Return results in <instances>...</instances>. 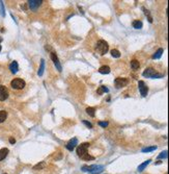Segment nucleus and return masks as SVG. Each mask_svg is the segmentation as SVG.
Here are the masks:
<instances>
[{"label": "nucleus", "instance_id": "nucleus-1", "mask_svg": "<svg viewBox=\"0 0 169 174\" xmlns=\"http://www.w3.org/2000/svg\"><path fill=\"white\" fill-rule=\"evenodd\" d=\"M97 50L99 51V53L101 54V55H104V54H106L109 50V45L106 41H104V40H100L98 43H97Z\"/></svg>", "mask_w": 169, "mask_h": 174}, {"label": "nucleus", "instance_id": "nucleus-2", "mask_svg": "<svg viewBox=\"0 0 169 174\" xmlns=\"http://www.w3.org/2000/svg\"><path fill=\"white\" fill-rule=\"evenodd\" d=\"M143 76L148 77V78H161L164 75L163 74H158L153 68H147V69H145V71L143 72Z\"/></svg>", "mask_w": 169, "mask_h": 174}, {"label": "nucleus", "instance_id": "nucleus-3", "mask_svg": "<svg viewBox=\"0 0 169 174\" xmlns=\"http://www.w3.org/2000/svg\"><path fill=\"white\" fill-rule=\"evenodd\" d=\"M25 81L23 80V79L21 78H15L12 80L11 82V86L13 89H15V90H22V89L25 87Z\"/></svg>", "mask_w": 169, "mask_h": 174}, {"label": "nucleus", "instance_id": "nucleus-4", "mask_svg": "<svg viewBox=\"0 0 169 174\" xmlns=\"http://www.w3.org/2000/svg\"><path fill=\"white\" fill-rule=\"evenodd\" d=\"M88 147H89V143H83V144H81V145H79L78 148H77L78 156H80L82 158L83 156H85L86 154H88V152H87Z\"/></svg>", "mask_w": 169, "mask_h": 174}, {"label": "nucleus", "instance_id": "nucleus-5", "mask_svg": "<svg viewBox=\"0 0 169 174\" xmlns=\"http://www.w3.org/2000/svg\"><path fill=\"white\" fill-rule=\"evenodd\" d=\"M104 170V167L101 165H92L90 167H88V172L91 174H100Z\"/></svg>", "mask_w": 169, "mask_h": 174}, {"label": "nucleus", "instance_id": "nucleus-6", "mask_svg": "<svg viewBox=\"0 0 169 174\" xmlns=\"http://www.w3.org/2000/svg\"><path fill=\"white\" fill-rule=\"evenodd\" d=\"M138 87H139V91H140V94L142 95V97H145L147 95V93H148V87L142 80H139Z\"/></svg>", "mask_w": 169, "mask_h": 174}, {"label": "nucleus", "instance_id": "nucleus-7", "mask_svg": "<svg viewBox=\"0 0 169 174\" xmlns=\"http://www.w3.org/2000/svg\"><path fill=\"white\" fill-rule=\"evenodd\" d=\"M114 83H115L116 88H122V87H126L127 84L129 83V80L128 78H122V77H117L115 78V80H114Z\"/></svg>", "mask_w": 169, "mask_h": 174}, {"label": "nucleus", "instance_id": "nucleus-8", "mask_svg": "<svg viewBox=\"0 0 169 174\" xmlns=\"http://www.w3.org/2000/svg\"><path fill=\"white\" fill-rule=\"evenodd\" d=\"M51 59L53 61L54 65H55V66H56L57 70H58L59 72H61V70H62V67H61L60 63H59V59H58V57H57V55H56V53H55V52H51Z\"/></svg>", "mask_w": 169, "mask_h": 174}, {"label": "nucleus", "instance_id": "nucleus-9", "mask_svg": "<svg viewBox=\"0 0 169 174\" xmlns=\"http://www.w3.org/2000/svg\"><path fill=\"white\" fill-rule=\"evenodd\" d=\"M8 97V91L6 87L0 86V101H4Z\"/></svg>", "mask_w": 169, "mask_h": 174}, {"label": "nucleus", "instance_id": "nucleus-10", "mask_svg": "<svg viewBox=\"0 0 169 174\" xmlns=\"http://www.w3.org/2000/svg\"><path fill=\"white\" fill-rule=\"evenodd\" d=\"M78 145V139L77 138H73L72 140H69V142L67 144V149L69 151H73L74 149H75V147Z\"/></svg>", "mask_w": 169, "mask_h": 174}, {"label": "nucleus", "instance_id": "nucleus-11", "mask_svg": "<svg viewBox=\"0 0 169 174\" xmlns=\"http://www.w3.org/2000/svg\"><path fill=\"white\" fill-rule=\"evenodd\" d=\"M41 4H42V0H29L28 1V5L32 11H35Z\"/></svg>", "mask_w": 169, "mask_h": 174}, {"label": "nucleus", "instance_id": "nucleus-12", "mask_svg": "<svg viewBox=\"0 0 169 174\" xmlns=\"http://www.w3.org/2000/svg\"><path fill=\"white\" fill-rule=\"evenodd\" d=\"M9 70H11V72H12L13 74H16V73L18 72V70H19V65H18V63H17L16 61H14L11 65H9Z\"/></svg>", "mask_w": 169, "mask_h": 174}, {"label": "nucleus", "instance_id": "nucleus-13", "mask_svg": "<svg viewBox=\"0 0 169 174\" xmlns=\"http://www.w3.org/2000/svg\"><path fill=\"white\" fill-rule=\"evenodd\" d=\"M110 67L109 66H102L100 69H99V72L101 74H109L110 73Z\"/></svg>", "mask_w": 169, "mask_h": 174}, {"label": "nucleus", "instance_id": "nucleus-14", "mask_svg": "<svg viewBox=\"0 0 169 174\" xmlns=\"http://www.w3.org/2000/svg\"><path fill=\"white\" fill-rule=\"evenodd\" d=\"M7 153H8V149H7V148H2V149H0V161L4 160V158L6 157Z\"/></svg>", "mask_w": 169, "mask_h": 174}, {"label": "nucleus", "instance_id": "nucleus-15", "mask_svg": "<svg viewBox=\"0 0 169 174\" xmlns=\"http://www.w3.org/2000/svg\"><path fill=\"white\" fill-rule=\"evenodd\" d=\"M163 52H164V49H163V48H159L158 50L156 51V53L152 55V58H153V59H158V58H160V57L162 56Z\"/></svg>", "mask_w": 169, "mask_h": 174}, {"label": "nucleus", "instance_id": "nucleus-16", "mask_svg": "<svg viewBox=\"0 0 169 174\" xmlns=\"http://www.w3.org/2000/svg\"><path fill=\"white\" fill-rule=\"evenodd\" d=\"M151 162H152V160H147V161H145L144 163H142L141 165H139V167H138V171H139V172H142Z\"/></svg>", "mask_w": 169, "mask_h": 174}, {"label": "nucleus", "instance_id": "nucleus-17", "mask_svg": "<svg viewBox=\"0 0 169 174\" xmlns=\"http://www.w3.org/2000/svg\"><path fill=\"white\" fill-rule=\"evenodd\" d=\"M139 67H140V64H139V62L137 61V59H133V61H131V68L133 69V70H137Z\"/></svg>", "mask_w": 169, "mask_h": 174}, {"label": "nucleus", "instance_id": "nucleus-18", "mask_svg": "<svg viewBox=\"0 0 169 174\" xmlns=\"http://www.w3.org/2000/svg\"><path fill=\"white\" fill-rule=\"evenodd\" d=\"M44 71H45V59H42L41 61V67H39V70L37 72V75L38 76H42L44 74Z\"/></svg>", "mask_w": 169, "mask_h": 174}, {"label": "nucleus", "instance_id": "nucleus-19", "mask_svg": "<svg viewBox=\"0 0 169 174\" xmlns=\"http://www.w3.org/2000/svg\"><path fill=\"white\" fill-rule=\"evenodd\" d=\"M143 26V24L141 21H139V20H135V21L133 22V27L135 29H141Z\"/></svg>", "mask_w": 169, "mask_h": 174}, {"label": "nucleus", "instance_id": "nucleus-20", "mask_svg": "<svg viewBox=\"0 0 169 174\" xmlns=\"http://www.w3.org/2000/svg\"><path fill=\"white\" fill-rule=\"evenodd\" d=\"M6 118H7V113L5 111H0V123L5 121Z\"/></svg>", "mask_w": 169, "mask_h": 174}, {"label": "nucleus", "instance_id": "nucleus-21", "mask_svg": "<svg viewBox=\"0 0 169 174\" xmlns=\"http://www.w3.org/2000/svg\"><path fill=\"white\" fill-rule=\"evenodd\" d=\"M97 92H98L99 95H102L103 93H107V92H109V89L106 88L105 86H101L100 88L98 89V91H97Z\"/></svg>", "mask_w": 169, "mask_h": 174}, {"label": "nucleus", "instance_id": "nucleus-22", "mask_svg": "<svg viewBox=\"0 0 169 174\" xmlns=\"http://www.w3.org/2000/svg\"><path fill=\"white\" fill-rule=\"evenodd\" d=\"M86 113L90 117H94V116H96V108H94V107H87L86 108Z\"/></svg>", "mask_w": 169, "mask_h": 174}, {"label": "nucleus", "instance_id": "nucleus-23", "mask_svg": "<svg viewBox=\"0 0 169 174\" xmlns=\"http://www.w3.org/2000/svg\"><path fill=\"white\" fill-rule=\"evenodd\" d=\"M111 55L113 57H115V58H118V57H120V52H119L117 49H112V50H111Z\"/></svg>", "mask_w": 169, "mask_h": 174}, {"label": "nucleus", "instance_id": "nucleus-24", "mask_svg": "<svg viewBox=\"0 0 169 174\" xmlns=\"http://www.w3.org/2000/svg\"><path fill=\"white\" fill-rule=\"evenodd\" d=\"M157 149V146H152V147H146V148H143L142 149V152H151V151H153Z\"/></svg>", "mask_w": 169, "mask_h": 174}, {"label": "nucleus", "instance_id": "nucleus-25", "mask_svg": "<svg viewBox=\"0 0 169 174\" xmlns=\"http://www.w3.org/2000/svg\"><path fill=\"white\" fill-rule=\"evenodd\" d=\"M0 15L2 17L5 16V11H4V5H3V2L0 1Z\"/></svg>", "mask_w": 169, "mask_h": 174}, {"label": "nucleus", "instance_id": "nucleus-26", "mask_svg": "<svg viewBox=\"0 0 169 174\" xmlns=\"http://www.w3.org/2000/svg\"><path fill=\"white\" fill-rule=\"evenodd\" d=\"M142 9L144 11V14H145L146 16L148 17V22H150V23H152V18L151 17V15H150V12H148L146 8H144V7H142Z\"/></svg>", "mask_w": 169, "mask_h": 174}, {"label": "nucleus", "instance_id": "nucleus-27", "mask_svg": "<svg viewBox=\"0 0 169 174\" xmlns=\"http://www.w3.org/2000/svg\"><path fill=\"white\" fill-rule=\"evenodd\" d=\"M167 156H168V154H167V150H165V151H162L160 154L158 155V158L160 160V158H167Z\"/></svg>", "mask_w": 169, "mask_h": 174}, {"label": "nucleus", "instance_id": "nucleus-28", "mask_svg": "<svg viewBox=\"0 0 169 174\" xmlns=\"http://www.w3.org/2000/svg\"><path fill=\"white\" fill-rule=\"evenodd\" d=\"M45 166H46V164H45L44 162H42L41 164H37L36 166H34V167H33V169H34V170H38V169H42V168H44Z\"/></svg>", "mask_w": 169, "mask_h": 174}, {"label": "nucleus", "instance_id": "nucleus-29", "mask_svg": "<svg viewBox=\"0 0 169 174\" xmlns=\"http://www.w3.org/2000/svg\"><path fill=\"white\" fill-rule=\"evenodd\" d=\"M82 122H83L84 124H85V125H86L88 128H92V124H91L90 122H88V121H86V120H83Z\"/></svg>", "mask_w": 169, "mask_h": 174}, {"label": "nucleus", "instance_id": "nucleus-30", "mask_svg": "<svg viewBox=\"0 0 169 174\" xmlns=\"http://www.w3.org/2000/svg\"><path fill=\"white\" fill-rule=\"evenodd\" d=\"M99 125L102 126V127H107V126H108V122H107V121H106V122L100 121V122H99Z\"/></svg>", "mask_w": 169, "mask_h": 174}, {"label": "nucleus", "instance_id": "nucleus-31", "mask_svg": "<svg viewBox=\"0 0 169 174\" xmlns=\"http://www.w3.org/2000/svg\"><path fill=\"white\" fill-rule=\"evenodd\" d=\"M9 143H11V144H15V143H16V140H15L14 138H9Z\"/></svg>", "mask_w": 169, "mask_h": 174}, {"label": "nucleus", "instance_id": "nucleus-32", "mask_svg": "<svg viewBox=\"0 0 169 174\" xmlns=\"http://www.w3.org/2000/svg\"><path fill=\"white\" fill-rule=\"evenodd\" d=\"M82 170L83 171H88V166H83L82 167Z\"/></svg>", "mask_w": 169, "mask_h": 174}, {"label": "nucleus", "instance_id": "nucleus-33", "mask_svg": "<svg viewBox=\"0 0 169 174\" xmlns=\"http://www.w3.org/2000/svg\"><path fill=\"white\" fill-rule=\"evenodd\" d=\"M1 41H2V39L0 38V42H1ZM0 51H1V45H0Z\"/></svg>", "mask_w": 169, "mask_h": 174}, {"label": "nucleus", "instance_id": "nucleus-34", "mask_svg": "<svg viewBox=\"0 0 169 174\" xmlns=\"http://www.w3.org/2000/svg\"><path fill=\"white\" fill-rule=\"evenodd\" d=\"M4 174H6V173H4Z\"/></svg>", "mask_w": 169, "mask_h": 174}]
</instances>
